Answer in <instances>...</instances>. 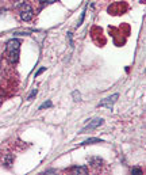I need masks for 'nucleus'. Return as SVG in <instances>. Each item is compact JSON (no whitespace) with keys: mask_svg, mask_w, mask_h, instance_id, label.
Returning <instances> with one entry per match:
<instances>
[{"mask_svg":"<svg viewBox=\"0 0 146 175\" xmlns=\"http://www.w3.org/2000/svg\"><path fill=\"white\" fill-rule=\"evenodd\" d=\"M103 122H104V120H103V118H95V120H92L88 125L84 126V128L81 129L80 133H87V132H89V130H93V129L99 128L100 125H103Z\"/></svg>","mask_w":146,"mask_h":175,"instance_id":"1","label":"nucleus"},{"mask_svg":"<svg viewBox=\"0 0 146 175\" xmlns=\"http://www.w3.org/2000/svg\"><path fill=\"white\" fill-rule=\"evenodd\" d=\"M118 98H119L118 94H114V95H111V96H108V98L103 99V101L99 103V106H105V107H108V109H112L114 103L116 102V99H118Z\"/></svg>","mask_w":146,"mask_h":175,"instance_id":"2","label":"nucleus"},{"mask_svg":"<svg viewBox=\"0 0 146 175\" xmlns=\"http://www.w3.org/2000/svg\"><path fill=\"white\" fill-rule=\"evenodd\" d=\"M19 48H20V41L19 39H11L7 42V52H19Z\"/></svg>","mask_w":146,"mask_h":175,"instance_id":"3","label":"nucleus"},{"mask_svg":"<svg viewBox=\"0 0 146 175\" xmlns=\"http://www.w3.org/2000/svg\"><path fill=\"white\" fill-rule=\"evenodd\" d=\"M20 18L23 20H31V18H32V10H26V11H22L20 12Z\"/></svg>","mask_w":146,"mask_h":175,"instance_id":"4","label":"nucleus"},{"mask_svg":"<svg viewBox=\"0 0 146 175\" xmlns=\"http://www.w3.org/2000/svg\"><path fill=\"white\" fill-rule=\"evenodd\" d=\"M70 171L75 172V174H87V172H88V168H87V167H72Z\"/></svg>","mask_w":146,"mask_h":175,"instance_id":"5","label":"nucleus"},{"mask_svg":"<svg viewBox=\"0 0 146 175\" xmlns=\"http://www.w3.org/2000/svg\"><path fill=\"white\" fill-rule=\"evenodd\" d=\"M89 163H91L92 166H95V167H99V166H102V164H103V159H100V158H89Z\"/></svg>","mask_w":146,"mask_h":175,"instance_id":"6","label":"nucleus"},{"mask_svg":"<svg viewBox=\"0 0 146 175\" xmlns=\"http://www.w3.org/2000/svg\"><path fill=\"white\" fill-rule=\"evenodd\" d=\"M8 58H10L11 63H16L19 58V52H10L8 53Z\"/></svg>","mask_w":146,"mask_h":175,"instance_id":"7","label":"nucleus"},{"mask_svg":"<svg viewBox=\"0 0 146 175\" xmlns=\"http://www.w3.org/2000/svg\"><path fill=\"white\" fill-rule=\"evenodd\" d=\"M3 163H4L5 167H11V166H12V163H14V156L12 155H7L4 158V161H3Z\"/></svg>","mask_w":146,"mask_h":175,"instance_id":"8","label":"nucleus"},{"mask_svg":"<svg viewBox=\"0 0 146 175\" xmlns=\"http://www.w3.org/2000/svg\"><path fill=\"white\" fill-rule=\"evenodd\" d=\"M96 142H103L102 140H99V139H88V140H85V141H83L81 144L83 145H89V144H96Z\"/></svg>","mask_w":146,"mask_h":175,"instance_id":"9","label":"nucleus"},{"mask_svg":"<svg viewBox=\"0 0 146 175\" xmlns=\"http://www.w3.org/2000/svg\"><path fill=\"white\" fill-rule=\"evenodd\" d=\"M72 96H73V101H76V102L81 101V95H80V92H78V91H73Z\"/></svg>","mask_w":146,"mask_h":175,"instance_id":"10","label":"nucleus"},{"mask_svg":"<svg viewBox=\"0 0 146 175\" xmlns=\"http://www.w3.org/2000/svg\"><path fill=\"white\" fill-rule=\"evenodd\" d=\"M51 106V102L50 101H47V102H45V103H42L39 106V110H43V109H46V107H50Z\"/></svg>","mask_w":146,"mask_h":175,"instance_id":"11","label":"nucleus"},{"mask_svg":"<svg viewBox=\"0 0 146 175\" xmlns=\"http://www.w3.org/2000/svg\"><path fill=\"white\" fill-rule=\"evenodd\" d=\"M37 92H38V91H37V88H35V90H32V91H31V94H30V95H29V98H27V99H29V101H31V99L34 98L35 95H37Z\"/></svg>","mask_w":146,"mask_h":175,"instance_id":"12","label":"nucleus"},{"mask_svg":"<svg viewBox=\"0 0 146 175\" xmlns=\"http://www.w3.org/2000/svg\"><path fill=\"white\" fill-rule=\"evenodd\" d=\"M54 2H57V0H41L42 4H51V3H54Z\"/></svg>","mask_w":146,"mask_h":175,"instance_id":"13","label":"nucleus"},{"mask_svg":"<svg viewBox=\"0 0 146 175\" xmlns=\"http://www.w3.org/2000/svg\"><path fill=\"white\" fill-rule=\"evenodd\" d=\"M131 172H132V174H142V171H141L139 168H132Z\"/></svg>","mask_w":146,"mask_h":175,"instance_id":"14","label":"nucleus"},{"mask_svg":"<svg viewBox=\"0 0 146 175\" xmlns=\"http://www.w3.org/2000/svg\"><path fill=\"white\" fill-rule=\"evenodd\" d=\"M45 71H46V68H41V69H39V71H38V72H37V73H35V77H37V76H39V75H41V73H42V72H45Z\"/></svg>","mask_w":146,"mask_h":175,"instance_id":"15","label":"nucleus"}]
</instances>
